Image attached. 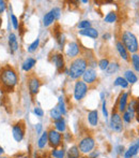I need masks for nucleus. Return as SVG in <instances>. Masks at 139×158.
Segmentation results:
<instances>
[{
    "mask_svg": "<svg viewBox=\"0 0 139 158\" xmlns=\"http://www.w3.org/2000/svg\"><path fill=\"white\" fill-rule=\"evenodd\" d=\"M17 82H18V77H17L16 72L10 66L3 67L0 70V85L3 89L12 92Z\"/></svg>",
    "mask_w": 139,
    "mask_h": 158,
    "instance_id": "1",
    "label": "nucleus"
},
{
    "mask_svg": "<svg viewBox=\"0 0 139 158\" xmlns=\"http://www.w3.org/2000/svg\"><path fill=\"white\" fill-rule=\"evenodd\" d=\"M88 67V61L83 57H78L75 58L71 63V66L69 68V75L72 80H77L85 73Z\"/></svg>",
    "mask_w": 139,
    "mask_h": 158,
    "instance_id": "2",
    "label": "nucleus"
},
{
    "mask_svg": "<svg viewBox=\"0 0 139 158\" xmlns=\"http://www.w3.org/2000/svg\"><path fill=\"white\" fill-rule=\"evenodd\" d=\"M121 42L123 43V45L125 46V48L127 50V52L136 54V52L139 50V43L138 40L136 38V35L133 32L125 30L121 35Z\"/></svg>",
    "mask_w": 139,
    "mask_h": 158,
    "instance_id": "3",
    "label": "nucleus"
},
{
    "mask_svg": "<svg viewBox=\"0 0 139 158\" xmlns=\"http://www.w3.org/2000/svg\"><path fill=\"white\" fill-rule=\"evenodd\" d=\"M78 148L80 154L89 155L91 152H93V148H95V140L91 135H87V137L83 138L78 143Z\"/></svg>",
    "mask_w": 139,
    "mask_h": 158,
    "instance_id": "4",
    "label": "nucleus"
},
{
    "mask_svg": "<svg viewBox=\"0 0 139 158\" xmlns=\"http://www.w3.org/2000/svg\"><path fill=\"white\" fill-rule=\"evenodd\" d=\"M110 128L117 133L122 132L123 129H124L122 116H121L118 111L112 110V115H111V118H110Z\"/></svg>",
    "mask_w": 139,
    "mask_h": 158,
    "instance_id": "5",
    "label": "nucleus"
},
{
    "mask_svg": "<svg viewBox=\"0 0 139 158\" xmlns=\"http://www.w3.org/2000/svg\"><path fill=\"white\" fill-rule=\"evenodd\" d=\"M62 133L57 131L56 129L48 130V144L52 148H58L62 144Z\"/></svg>",
    "mask_w": 139,
    "mask_h": 158,
    "instance_id": "6",
    "label": "nucleus"
},
{
    "mask_svg": "<svg viewBox=\"0 0 139 158\" xmlns=\"http://www.w3.org/2000/svg\"><path fill=\"white\" fill-rule=\"evenodd\" d=\"M88 93V85L85 83L83 81H78L75 83V86H74V98L75 100L79 101V100L83 99L86 95Z\"/></svg>",
    "mask_w": 139,
    "mask_h": 158,
    "instance_id": "7",
    "label": "nucleus"
},
{
    "mask_svg": "<svg viewBox=\"0 0 139 158\" xmlns=\"http://www.w3.org/2000/svg\"><path fill=\"white\" fill-rule=\"evenodd\" d=\"M12 135L16 142L23 141L24 137H25V126H24L23 122L15 124L12 128Z\"/></svg>",
    "mask_w": 139,
    "mask_h": 158,
    "instance_id": "8",
    "label": "nucleus"
},
{
    "mask_svg": "<svg viewBox=\"0 0 139 158\" xmlns=\"http://www.w3.org/2000/svg\"><path fill=\"white\" fill-rule=\"evenodd\" d=\"M96 79H98V73L92 68H87V70L83 74V80L87 85L88 84H93L96 81Z\"/></svg>",
    "mask_w": 139,
    "mask_h": 158,
    "instance_id": "9",
    "label": "nucleus"
},
{
    "mask_svg": "<svg viewBox=\"0 0 139 158\" xmlns=\"http://www.w3.org/2000/svg\"><path fill=\"white\" fill-rule=\"evenodd\" d=\"M40 86H41V81L37 77H31L28 79V88L31 95H37L39 93Z\"/></svg>",
    "mask_w": 139,
    "mask_h": 158,
    "instance_id": "10",
    "label": "nucleus"
},
{
    "mask_svg": "<svg viewBox=\"0 0 139 158\" xmlns=\"http://www.w3.org/2000/svg\"><path fill=\"white\" fill-rule=\"evenodd\" d=\"M139 153V139L134 141L133 143L129 145V148L127 150H125L123 157L124 158H133L135 157Z\"/></svg>",
    "mask_w": 139,
    "mask_h": 158,
    "instance_id": "11",
    "label": "nucleus"
},
{
    "mask_svg": "<svg viewBox=\"0 0 139 158\" xmlns=\"http://www.w3.org/2000/svg\"><path fill=\"white\" fill-rule=\"evenodd\" d=\"M80 53V46L77 42H71L68 44L67 48V56L70 58H75Z\"/></svg>",
    "mask_w": 139,
    "mask_h": 158,
    "instance_id": "12",
    "label": "nucleus"
},
{
    "mask_svg": "<svg viewBox=\"0 0 139 158\" xmlns=\"http://www.w3.org/2000/svg\"><path fill=\"white\" fill-rule=\"evenodd\" d=\"M52 63L55 64L58 72H62L64 69V58L62 54H54L52 56Z\"/></svg>",
    "mask_w": 139,
    "mask_h": 158,
    "instance_id": "13",
    "label": "nucleus"
},
{
    "mask_svg": "<svg viewBox=\"0 0 139 158\" xmlns=\"http://www.w3.org/2000/svg\"><path fill=\"white\" fill-rule=\"evenodd\" d=\"M127 101H129V93H122L118 99V112L124 113L127 108Z\"/></svg>",
    "mask_w": 139,
    "mask_h": 158,
    "instance_id": "14",
    "label": "nucleus"
},
{
    "mask_svg": "<svg viewBox=\"0 0 139 158\" xmlns=\"http://www.w3.org/2000/svg\"><path fill=\"white\" fill-rule=\"evenodd\" d=\"M116 48L117 51H118L119 55H120V57L122 59H124V60H129V52H127V50L125 48V46L123 45V43L120 41H117L116 43Z\"/></svg>",
    "mask_w": 139,
    "mask_h": 158,
    "instance_id": "15",
    "label": "nucleus"
},
{
    "mask_svg": "<svg viewBox=\"0 0 139 158\" xmlns=\"http://www.w3.org/2000/svg\"><path fill=\"white\" fill-rule=\"evenodd\" d=\"M88 122L92 127H96L98 124V113L96 110H91L88 112Z\"/></svg>",
    "mask_w": 139,
    "mask_h": 158,
    "instance_id": "16",
    "label": "nucleus"
},
{
    "mask_svg": "<svg viewBox=\"0 0 139 158\" xmlns=\"http://www.w3.org/2000/svg\"><path fill=\"white\" fill-rule=\"evenodd\" d=\"M9 46H10L11 53H14L18 50V42H17V37L15 33L9 35Z\"/></svg>",
    "mask_w": 139,
    "mask_h": 158,
    "instance_id": "17",
    "label": "nucleus"
},
{
    "mask_svg": "<svg viewBox=\"0 0 139 158\" xmlns=\"http://www.w3.org/2000/svg\"><path fill=\"white\" fill-rule=\"evenodd\" d=\"M79 35H85V37H89L92 38V39H96L98 37V31L95 29V28H87V29H83L79 31Z\"/></svg>",
    "mask_w": 139,
    "mask_h": 158,
    "instance_id": "18",
    "label": "nucleus"
},
{
    "mask_svg": "<svg viewBox=\"0 0 139 158\" xmlns=\"http://www.w3.org/2000/svg\"><path fill=\"white\" fill-rule=\"evenodd\" d=\"M48 144V131H44L42 132V135H40L39 140H37V148L40 150H43L46 148V145Z\"/></svg>",
    "mask_w": 139,
    "mask_h": 158,
    "instance_id": "19",
    "label": "nucleus"
},
{
    "mask_svg": "<svg viewBox=\"0 0 139 158\" xmlns=\"http://www.w3.org/2000/svg\"><path fill=\"white\" fill-rule=\"evenodd\" d=\"M56 21V16H55L54 12L52 11H49L48 13H46L45 15H44L43 17V25L45 26V27H47V26L52 25L54 22Z\"/></svg>",
    "mask_w": 139,
    "mask_h": 158,
    "instance_id": "20",
    "label": "nucleus"
},
{
    "mask_svg": "<svg viewBox=\"0 0 139 158\" xmlns=\"http://www.w3.org/2000/svg\"><path fill=\"white\" fill-rule=\"evenodd\" d=\"M124 79L127 81L129 84H134L138 81V77L135 73L133 72L132 70H126L124 72Z\"/></svg>",
    "mask_w": 139,
    "mask_h": 158,
    "instance_id": "21",
    "label": "nucleus"
},
{
    "mask_svg": "<svg viewBox=\"0 0 139 158\" xmlns=\"http://www.w3.org/2000/svg\"><path fill=\"white\" fill-rule=\"evenodd\" d=\"M35 64H37V60H35L34 58H32V57H29V58H27L23 63V66H21V68H23L24 71L28 72V71H30L32 68H33Z\"/></svg>",
    "mask_w": 139,
    "mask_h": 158,
    "instance_id": "22",
    "label": "nucleus"
},
{
    "mask_svg": "<svg viewBox=\"0 0 139 158\" xmlns=\"http://www.w3.org/2000/svg\"><path fill=\"white\" fill-rule=\"evenodd\" d=\"M80 156V152L77 145H73L69 148L67 152V158H79Z\"/></svg>",
    "mask_w": 139,
    "mask_h": 158,
    "instance_id": "23",
    "label": "nucleus"
},
{
    "mask_svg": "<svg viewBox=\"0 0 139 158\" xmlns=\"http://www.w3.org/2000/svg\"><path fill=\"white\" fill-rule=\"evenodd\" d=\"M54 126H55V129H56L57 131H59L60 133L67 131V124H65V121L63 118L54 122Z\"/></svg>",
    "mask_w": 139,
    "mask_h": 158,
    "instance_id": "24",
    "label": "nucleus"
},
{
    "mask_svg": "<svg viewBox=\"0 0 139 158\" xmlns=\"http://www.w3.org/2000/svg\"><path fill=\"white\" fill-rule=\"evenodd\" d=\"M120 69V64L117 61H114V63H110L109 66H108L107 70H106V74L107 75H111V74H114L117 73Z\"/></svg>",
    "mask_w": 139,
    "mask_h": 158,
    "instance_id": "25",
    "label": "nucleus"
},
{
    "mask_svg": "<svg viewBox=\"0 0 139 158\" xmlns=\"http://www.w3.org/2000/svg\"><path fill=\"white\" fill-rule=\"evenodd\" d=\"M67 155L64 148H52V156L54 158H64Z\"/></svg>",
    "mask_w": 139,
    "mask_h": 158,
    "instance_id": "26",
    "label": "nucleus"
},
{
    "mask_svg": "<svg viewBox=\"0 0 139 158\" xmlns=\"http://www.w3.org/2000/svg\"><path fill=\"white\" fill-rule=\"evenodd\" d=\"M49 115H50V117H52V119L54 122L59 121V119L62 118V114H61L60 111L58 110V108L52 109V110H50V112H49Z\"/></svg>",
    "mask_w": 139,
    "mask_h": 158,
    "instance_id": "27",
    "label": "nucleus"
},
{
    "mask_svg": "<svg viewBox=\"0 0 139 158\" xmlns=\"http://www.w3.org/2000/svg\"><path fill=\"white\" fill-rule=\"evenodd\" d=\"M114 86H120V87H122V88H127V87H129V83H127V81L122 77H117V79L114 80Z\"/></svg>",
    "mask_w": 139,
    "mask_h": 158,
    "instance_id": "28",
    "label": "nucleus"
},
{
    "mask_svg": "<svg viewBox=\"0 0 139 158\" xmlns=\"http://www.w3.org/2000/svg\"><path fill=\"white\" fill-rule=\"evenodd\" d=\"M117 19H118L117 13L114 12V11H111V12L107 13V15L104 17V22H106V23H108V24H112L117 21Z\"/></svg>",
    "mask_w": 139,
    "mask_h": 158,
    "instance_id": "29",
    "label": "nucleus"
},
{
    "mask_svg": "<svg viewBox=\"0 0 139 158\" xmlns=\"http://www.w3.org/2000/svg\"><path fill=\"white\" fill-rule=\"evenodd\" d=\"M58 106H57V108H58V110L60 111V113L62 115L67 114V106H65V103H64V100H63V97L62 96H60V97L58 98Z\"/></svg>",
    "mask_w": 139,
    "mask_h": 158,
    "instance_id": "30",
    "label": "nucleus"
},
{
    "mask_svg": "<svg viewBox=\"0 0 139 158\" xmlns=\"http://www.w3.org/2000/svg\"><path fill=\"white\" fill-rule=\"evenodd\" d=\"M132 64H133L135 71L139 72V54H137V53L132 55Z\"/></svg>",
    "mask_w": 139,
    "mask_h": 158,
    "instance_id": "31",
    "label": "nucleus"
},
{
    "mask_svg": "<svg viewBox=\"0 0 139 158\" xmlns=\"http://www.w3.org/2000/svg\"><path fill=\"white\" fill-rule=\"evenodd\" d=\"M39 45H40V39H39V38H37V39H35L34 41L32 42L29 46H28V52H29V53L35 52V51L37 50V48H39Z\"/></svg>",
    "mask_w": 139,
    "mask_h": 158,
    "instance_id": "32",
    "label": "nucleus"
},
{
    "mask_svg": "<svg viewBox=\"0 0 139 158\" xmlns=\"http://www.w3.org/2000/svg\"><path fill=\"white\" fill-rule=\"evenodd\" d=\"M77 27H78L79 29H81V30L87 29V28L91 27V22L88 21V19H83V21L79 22V23L77 24Z\"/></svg>",
    "mask_w": 139,
    "mask_h": 158,
    "instance_id": "33",
    "label": "nucleus"
},
{
    "mask_svg": "<svg viewBox=\"0 0 139 158\" xmlns=\"http://www.w3.org/2000/svg\"><path fill=\"white\" fill-rule=\"evenodd\" d=\"M109 64L110 63H109V60H108L107 58H103V59H101V60L98 61V68H100L101 70L105 71V70H107Z\"/></svg>",
    "mask_w": 139,
    "mask_h": 158,
    "instance_id": "34",
    "label": "nucleus"
},
{
    "mask_svg": "<svg viewBox=\"0 0 139 158\" xmlns=\"http://www.w3.org/2000/svg\"><path fill=\"white\" fill-rule=\"evenodd\" d=\"M134 117H135V116H133L132 114H129L127 111H125L124 113H122V119H123V122H125L126 124L132 123V121H133Z\"/></svg>",
    "mask_w": 139,
    "mask_h": 158,
    "instance_id": "35",
    "label": "nucleus"
},
{
    "mask_svg": "<svg viewBox=\"0 0 139 158\" xmlns=\"http://www.w3.org/2000/svg\"><path fill=\"white\" fill-rule=\"evenodd\" d=\"M11 21H12L13 28H14V29H18V19H17V17L15 16L14 14L11 15Z\"/></svg>",
    "mask_w": 139,
    "mask_h": 158,
    "instance_id": "36",
    "label": "nucleus"
},
{
    "mask_svg": "<svg viewBox=\"0 0 139 158\" xmlns=\"http://www.w3.org/2000/svg\"><path fill=\"white\" fill-rule=\"evenodd\" d=\"M58 43H59V48H61V50H62L63 48V46H64V43H65V37L63 35H61L60 37L58 38Z\"/></svg>",
    "mask_w": 139,
    "mask_h": 158,
    "instance_id": "37",
    "label": "nucleus"
},
{
    "mask_svg": "<svg viewBox=\"0 0 139 158\" xmlns=\"http://www.w3.org/2000/svg\"><path fill=\"white\" fill-rule=\"evenodd\" d=\"M34 114L37 115V117H42L44 115V111L42 110L41 108H40V106H37V108H34Z\"/></svg>",
    "mask_w": 139,
    "mask_h": 158,
    "instance_id": "38",
    "label": "nucleus"
},
{
    "mask_svg": "<svg viewBox=\"0 0 139 158\" xmlns=\"http://www.w3.org/2000/svg\"><path fill=\"white\" fill-rule=\"evenodd\" d=\"M124 152H125V148H124V146L123 145H118L116 148V153L118 155H122V154H124Z\"/></svg>",
    "mask_w": 139,
    "mask_h": 158,
    "instance_id": "39",
    "label": "nucleus"
},
{
    "mask_svg": "<svg viewBox=\"0 0 139 158\" xmlns=\"http://www.w3.org/2000/svg\"><path fill=\"white\" fill-rule=\"evenodd\" d=\"M6 10V2L3 0H0V14L4 12Z\"/></svg>",
    "mask_w": 139,
    "mask_h": 158,
    "instance_id": "40",
    "label": "nucleus"
},
{
    "mask_svg": "<svg viewBox=\"0 0 139 158\" xmlns=\"http://www.w3.org/2000/svg\"><path fill=\"white\" fill-rule=\"evenodd\" d=\"M102 110H103V115H104L105 119H107L108 118V111H107V108H106V101H103Z\"/></svg>",
    "mask_w": 139,
    "mask_h": 158,
    "instance_id": "41",
    "label": "nucleus"
},
{
    "mask_svg": "<svg viewBox=\"0 0 139 158\" xmlns=\"http://www.w3.org/2000/svg\"><path fill=\"white\" fill-rule=\"evenodd\" d=\"M52 12H54L55 16H56V19H58L60 17V13H61V10L59 8H54L52 9Z\"/></svg>",
    "mask_w": 139,
    "mask_h": 158,
    "instance_id": "42",
    "label": "nucleus"
},
{
    "mask_svg": "<svg viewBox=\"0 0 139 158\" xmlns=\"http://www.w3.org/2000/svg\"><path fill=\"white\" fill-rule=\"evenodd\" d=\"M42 129H43V126H42V124H37L35 125V131H37V135H40V133H42Z\"/></svg>",
    "mask_w": 139,
    "mask_h": 158,
    "instance_id": "43",
    "label": "nucleus"
},
{
    "mask_svg": "<svg viewBox=\"0 0 139 158\" xmlns=\"http://www.w3.org/2000/svg\"><path fill=\"white\" fill-rule=\"evenodd\" d=\"M136 121L139 123V100H137V104H136V113H135Z\"/></svg>",
    "mask_w": 139,
    "mask_h": 158,
    "instance_id": "44",
    "label": "nucleus"
},
{
    "mask_svg": "<svg viewBox=\"0 0 139 158\" xmlns=\"http://www.w3.org/2000/svg\"><path fill=\"white\" fill-rule=\"evenodd\" d=\"M98 155H100V153L96 152V151H93V152H91L89 154V158H98Z\"/></svg>",
    "mask_w": 139,
    "mask_h": 158,
    "instance_id": "45",
    "label": "nucleus"
},
{
    "mask_svg": "<svg viewBox=\"0 0 139 158\" xmlns=\"http://www.w3.org/2000/svg\"><path fill=\"white\" fill-rule=\"evenodd\" d=\"M110 38H111V35H110L109 32H106V33L103 35V39H104V40H109Z\"/></svg>",
    "mask_w": 139,
    "mask_h": 158,
    "instance_id": "46",
    "label": "nucleus"
},
{
    "mask_svg": "<svg viewBox=\"0 0 139 158\" xmlns=\"http://www.w3.org/2000/svg\"><path fill=\"white\" fill-rule=\"evenodd\" d=\"M3 152H4V151H3V148H2L1 146H0V157H1V155L3 154Z\"/></svg>",
    "mask_w": 139,
    "mask_h": 158,
    "instance_id": "47",
    "label": "nucleus"
},
{
    "mask_svg": "<svg viewBox=\"0 0 139 158\" xmlns=\"http://www.w3.org/2000/svg\"><path fill=\"white\" fill-rule=\"evenodd\" d=\"M81 2H83V3H88V0H83Z\"/></svg>",
    "mask_w": 139,
    "mask_h": 158,
    "instance_id": "48",
    "label": "nucleus"
},
{
    "mask_svg": "<svg viewBox=\"0 0 139 158\" xmlns=\"http://www.w3.org/2000/svg\"><path fill=\"white\" fill-rule=\"evenodd\" d=\"M1 25H2V19L0 17V27H1Z\"/></svg>",
    "mask_w": 139,
    "mask_h": 158,
    "instance_id": "49",
    "label": "nucleus"
},
{
    "mask_svg": "<svg viewBox=\"0 0 139 158\" xmlns=\"http://www.w3.org/2000/svg\"><path fill=\"white\" fill-rule=\"evenodd\" d=\"M0 158H9V157H6V156H1Z\"/></svg>",
    "mask_w": 139,
    "mask_h": 158,
    "instance_id": "50",
    "label": "nucleus"
}]
</instances>
